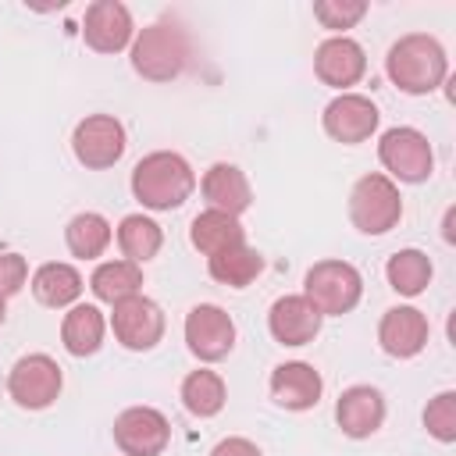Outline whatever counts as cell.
<instances>
[{"label":"cell","instance_id":"obj_1","mask_svg":"<svg viewBox=\"0 0 456 456\" xmlns=\"http://www.w3.org/2000/svg\"><path fill=\"white\" fill-rule=\"evenodd\" d=\"M385 71L392 78L395 89L410 93V96H428L435 93L445 75H449V57L445 46L428 36V32H406L388 46L385 57Z\"/></svg>","mask_w":456,"mask_h":456},{"label":"cell","instance_id":"obj_2","mask_svg":"<svg viewBox=\"0 0 456 456\" xmlns=\"http://www.w3.org/2000/svg\"><path fill=\"white\" fill-rule=\"evenodd\" d=\"M196 189L192 164L175 150H153L132 167V196L146 210H178Z\"/></svg>","mask_w":456,"mask_h":456},{"label":"cell","instance_id":"obj_3","mask_svg":"<svg viewBox=\"0 0 456 456\" xmlns=\"http://www.w3.org/2000/svg\"><path fill=\"white\" fill-rule=\"evenodd\" d=\"M189 57H192L189 36L175 21H153V25L139 28L132 46H128L132 71L139 78H146V82H171V78H178L185 71Z\"/></svg>","mask_w":456,"mask_h":456},{"label":"cell","instance_id":"obj_4","mask_svg":"<svg viewBox=\"0 0 456 456\" xmlns=\"http://www.w3.org/2000/svg\"><path fill=\"white\" fill-rule=\"evenodd\" d=\"M399 217H403V196L388 175L370 171V175L356 178V185L349 192V221L356 232L385 235L399 224Z\"/></svg>","mask_w":456,"mask_h":456},{"label":"cell","instance_id":"obj_5","mask_svg":"<svg viewBox=\"0 0 456 456\" xmlns=\"http://www.w3.org/2000/svg\"><path fill=\"white\" fill-rule=\"evenodd\" d=\"M303 296L321 317H342L360 303L363 278L349 260H317L303 278Z\"/></svg>","mask_w":456,"mask_h":456},{"label":"cell","instance_id":"obj_6","mask_svg":"<svg viewBox=\"0 0 456 456\" xmlns=\"http://www.w3.org/2000/svg\"><path fill=\"white\" fill-rule=\"evenodd\" d=\"M378 160H381V175H388L392 182H406V185H420L431 178L435 167V153L424 132L410 128V125H395L378 139Z\"/></svg>","mask_w":456,"mask_h":456},{"label":"cell","instance_id":"obj_7","mask_svg":"<svg viewBox=\"0 0 456 456\" xmlns=\"http://www.w3.org/2000/svg\"><path fill=\"white\" fill-rule=\"evenodd\" d=\"M61 388H64V374H61L57 360L46 353H28V356L14 360V367L7 370V395L21 410L53 406Z\"/></svg>","mask_w":456,"mask_h":456},{"label":"cell","instance_id":"obj_8","mask_svg":"<svg viewBox=\"0 0 456 456\" xmlns=\"http://www.w3.org/2000/svg\"><path fill=\"white\" fill-rule=\"evenodd\" d=\"M128 139H125V125L114 114H89L75 125L71 132V153L82 167L89 171H103L114 167L125 153Z\"/></svg>","mask_w":456,"mask_h":456},{"label":"cell","instance_id":"obj_9","mask_svg":"<svg viewBox=\"0 0 456 456\" xmlns=\"http://www.w3.org/2000/svg\"><path fill=\"white\" fill-rule=\"evenodd\" d=\"M110 331L132 353H150L164 338V310L150 296H128L110 306Z\"/></svg>","mask_w":456,"mask_h":456},{"label":"cell","instance_id":"obj_10","mask_svg":"<svg viewBox=\"0 0 456 456\" xmlns=\"http://www.w3.org/2000/svg\"><path fill=\"white\" fill-rule=\"evenodd\" d=\"M185 346L200 363H217L235 349V321L217 303H196L185 314Z\"/></svg>","mask_w":456,"mask_h":456},{"label":"cell","instance_id":"obj_11","mask_svg":"<svg viewBox=\"0 0 456 456\" xmlns=\"http://www.w3.org/2000/svg\"><path fill=\"white\" fill-rule=\"evenodd\" d=\"M171 442V424L157 406H128L114 420V445L125 456H160Z\"/></svg>","mask_w":456,"mask_h":456},{"label":"cell","instance_id":"obj_12","mask_svg":"<svg viewBox=\"0 0 456 456\" xmlns=\"http://www.w3.org/2000/svg\"><path fill=\"white\" fill-rule=\"evenodd\" d=\"M82 39L96 53H121L135 39V21L132 11L121 0H96L86 7L82 18Z\"/></svg>","mask_w":456,"mask_h":456},{"label":"cell","instance_id":"obj_13","mask_svg":"<svg viewBox=\"0 0 456 456\" xmlns=\"http://www.w3.org/2000/svg\"><path fill=\"white\" fill-rule=\"evenodd\" d=\"M378 107H374V100L370 96H363V93H338L328 107H324V114H321V125H324V132L335 139V142H342V146H356V142H367L374 132H378Z\"/></svg>","mask_w":456,"mask_h":456},{"label":"cell","instance_id":"obj_14","mask_svg":"<svg viewBox=\"0 0 456 456\" xmlns=\"http://www.w3.org/2000/svg\"><path fill=\"white\" fill-rule=\"evenodd\" d=\"M314 75L324 86H331L338 93H349V86H356L367 75V53L349 36H328L314 50Z\"/></svg>","mask_w":456,"mask_h":456},{"label":"cell","instance_id":"obj_15","mask_svg":"<svg viewBox=\"0 0 456 456\" xmlns=\"http://www.w3.org/2000/svg\"><path fill=\"white\" fill-rule=\"evenodd\" d=\"M321 314L310 306V299L299 292V296H278L267 310V331L274 342L281 346H306L317 338L321 331Z\"/></svg>","mask_w":456,"mask_h":456},{"label":"cell","instance_id":"obj_16","mask_svg":"<svg viewBox=\"0 0 456 456\" xmlns=\"http://www.w3.org/2000/svg\"><path fill=\"white\" fill-rule=\"evenodd\" d=\"M271 399L281 406V410H292V413H303V410H314L321 403V392H324V381L321 374L303 363V360H289V363H278L271 370Z\"/></svg>","mask_w":456,"mask_h":456},{"label":"cell","instance_id":"obj_17","mask_svg":"<svg viewBox=\"0 0 456 456\" xmlns=\"http://www.w3.org/2000/svg\"><path fill=\"white\" fill-rule=\"evenodd\" d=\"M335 424L346 438H370L385 424V395L374 385H349L335 403Z\"/></svg>","mask_w":456,"mask_h":456},{"label":"cell","instance_id":"obj_18","mask_svg":"<svg viewBox=\"0 0 456 456\" xmlns=\"http://www.w3.org/2000/svg\"><path fill=\"white\" fill-rule=\"evenodd\" d=\"M428 335H431V324L417 306H392L378 324V342L395 360L417 356L428 346Z\"/></svg>","mask_w":456,"mask_h":456},{"label":"cell","instance_id":"obj_19","mask_svg":"<svg viewBox=\"0 0 456 456\" xmlns=\"http://www.w3.org/2000/svg\"><path fill=\"white\" fill-rule=\"evenodd\" d=\"M200 192L203 200L210 203V210H224L232 217H239L249 203H253V189H249V178L242 175V167L228 164V160H217L203 171L200 178Z\"/></svg>","mask_w":456,"mask_h":456},{"label":"cell","instance_id":"obj_20","mask_svg":"<svg viewBox=\"0 0 456 456\" xmlns=\"http://www.w3.org/2000/svg\"><path fill=\"white\" fill-rule=\"evenodd\" d=\"M82 274L75 264H64V260H50L43 267H36L32 274V296L50 306V310H64V306H75L78 296H82Z\"/></svg>","mask_w":456,"mask_h":456},{"label":"cell","instance_id":"obj_21","mask_svg":"<svg viewBox=\"0 0 456 456\" xmlns=\"http://www.w3.org/2000/svg\"><path fill=\"white\" fill-rule=\"evenodd\" d=\"M189 242L203 253V256H214V253H224L232 246H242L246 242V228L239 217L224 214V210H203L192 217L189 224Z\"/></svg>","mask_w":456,"mask_h":456},{"label":"cell","instance_id":"obj_22","mask_svg":"<svg viewBox=\"0 0 456 456\" xmlns=\"http://www.w3.org/2000/svg\"><path fill=\"white\" fill-rule=\"evenodd\" d=\"M103 335H107V321H103L100 306H93V303L68 306V314L61 321V342L71 356H93L103 346Z\"/></svg>","mask_w":456,"mask_h":456},{"label":"cell","instance_id":"obj_23","mask_svg":"<svg viewBox=\"0 0 456 456\" xmlns=\"http://www.w3.org/2000/svg\"><path fill=\"white\" fill-rule=\"evenodd\" d=\"M178 395H182V406H185L192 417H200V420L217 417V413L224 410V403H228L224 378H221L217 370H210V367L189 370L185 381H182V392H178Z\"/></svg>","mask_w":456,"mask_h":456},{"label":"cell","instance_id":"obj_24","mask_svg":"<svg viewBox=\"0 0 456 456\" xmlns=\"http://www.w3.org/2000/svg\"><path fill=\"white\" fill-rule=\"evenodd\" d=\"M89 289H93V296L100 299V303H121V299H128V296H139V289H142V267L139 264H132V260H103V264H96V271H93V278H89Z\"/></svg>","mask_w":456,"mask_h":456},{"label":"cell","instance_id":"obj_25","mask_svg":"<svg viewBox=\"0 0 456 456\" xmlns=\"http://www.w3.org/2000/svg\"><path fill=\"white\" fill-rule=\"evenodd\" d=\"M114 232H110V221L96 210H82L68 221L64 228V242H68V253L78 256V260H96L103 256V249L110 246Z\"/></svg>","mask_w":456,"mask_h":456},{"label":"cell","instance_id":"obj_26","mask_svg":"<svg viewBox=\"0 0 456 456\" xmlns=\"http://www.w3.org/2000/svg\"><path fill=\"white\" fill-rule=\"evenodd\" d=\"M207 271L217 285H228V289H246L256 281V274L264 271V256L253 249V246H232L224 253H214L207 256Z\"/></svg>","mask_w":456,"mask_h":456},{"label":"cell","instance_id":"obj_27","mask_svg":"<svg viewBox=\"0 0 456 456\" xmlns=\"http://www.w3.org/2000/svg\"><path fill=\"white\" fill-rule=\"evenodd\" d=\"M118 246H121L125 260H132V264L142 267L146 260H153V256L160 253L164 232H160V224H157L153 217H146V214H128V217H121V224H118Z\"/></svg>","mask_w":456,"mask_h":456},{"label":"cell","instance_id":"obj_28","mask_svg":"<svg viewBox=\"0 0 456 456\" xmlns=\"http://www.w3.org/2000/svg\"><path fill=\"white\" fill-rule=\"evenodd\" d=\"M431 274H435L431 256L424 249H413V246L392 253L385 264V278L399 296H420L431 285Z\"/></svg>","mask_w":456,"mask_h":456},{"label":"cell","instance_id":"obj_29","mask_svg":"<svg viewBox=\"0 0 456 456\" xmlns=\"http://www.w3.org/2000/svg\"><path fill=\"white\" fill-rule=\"evenodd\" d=\"M363 14H367V0H317L314 4V18L321 21V28L335 36H346V28H353Z\"/></svg>","mask_w":456,"mask_h":456},{"label":"cell","instance_id":"obj_30","mask_svg":"<svg viewBox=\"0 0 456 456\" xmlns=\"http://www.w3.org/2000/svg\"><path fill=\"white\" fill-rule=\"evenodd\" d=\"M424 428L435 442H456V392H438L424 406Z\"/></svg>","mask_w":456,"mask_h":456},{"label":"cell","instance_id":"obj_31","mask_svg":"<svg viewBox=\"0 0 456 456\" xmlns=\"http://www.w3.org/2000/svg\"><path fill=\"white\" fill-rule=\"evenodd\" d=\"M28 281V264L21 253H0V296H14L21 292V285Z\"/></svg>","mask_w":456,"mask_h":456},{"label":"cell","instance_id":"obj_32","mask_svg":"<svg viewBox=\"0 0 456 456\" xmlns=\"http://www.w3.org/2000/svg\"><path fill=\"white\" fill-rule=\"evenodd\" d=\"M210 456H260V449H256V442H249L242 435H232V438H221L210 449Z\"/></svg>","mask_w":456,"mask_h":456},{"label":"cell","instance_id":"obj_33","mask_svg":"<svg viewBox=\"0 0 456 456\" xmlns=\"http://www.w3.org/2000/svg\"><path fill=\"white\" fill-rule=\"evenodd\" d=\"M4 317H7V299L0 296V328H4Z\"/></svg>","mask_w":456,"mask_h":456}]
</instances>
